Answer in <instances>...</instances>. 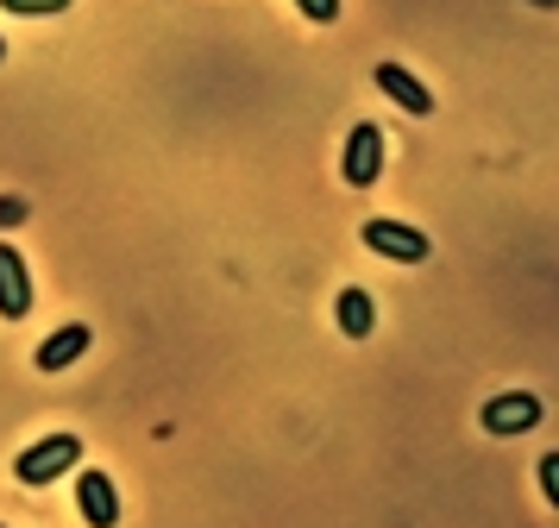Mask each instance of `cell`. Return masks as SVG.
<instances>
[{
    "instance_id": "obj_14",
    "label": "cell",
    "mask_w": 559,
    "mask_h": 528,
    "mask_svg": "<svg viewBox=\"0 0 559 528\" xmlns=\"http://www.w3.org/2000/svg\"><path fill=\"white\" fill-rule=\"evenodd\" d=\"M534 7H559V0H534Z\"/></svg>"
},
{
    "instance_id": "obj_1",
    "label": "cell",
    "mask_w": 559,
    "mask_h": 528,
    "mask_svg": "<svg viewBox=\"0 0 559 528\" xmlns=\"http://www.w3.org/2000/svg\"><path fill=\"white\" fill-rule=\"evenodd\" d=\"M76 459H82V441H76V434H45L38 447H26L20 459H13V478H20L26 491H45V484H51V478H63Z\"/></svg>"
},
{
    "instance_id": "obj_3",
    "label": "cell",
    "mask_w": 559,
    "mask_h": 528,
    "mask_svg": "<svg viewBox=\"0 0 559 528\" xmlns=\"http://www.w3.org/2000/svg\"><path fill=\"white\" fill-rule=\"evenodd\" d=\"M358 239H365V246L378 251V258H390V265H421V258H428V233H421V226H403V221H365L358 226Z\"/></svg>"
},
{
    "instance_id": "obj_2",
    "label": "cell",
    "mask_w": 559,
    "mask_h": 528,
    "mask_svg": "<svg viewBox=\"0 0 559 528\" xmlns=\"http://www.w3.org/2000/svg\"><path fill=\"white\" fill-rule=\"evenodd\" d=\"M540 415H547V402L534 397V390H503V397H490L478 409L484 434H497V441H509V434H528V427H540Z\"/></svg>"
},
{
    "instance_id": "obj_6",
    "label": "cell",
    "mask_w": 559,
    "mask_h": 528,
    "mask_svg": "<svg viewBox=\"0 0 559 528\" xmlns=\"http://www.w3.org/2000/svg\"><path fill=\"white\" fill-rule=\"evenodd\" d=\"M32 315V277L20 246H0V321H26Z\"/></svg>"
},
{
    "instance_id": "obj_5",
    "label": "cell",
    "mask_w": 559,
    "mask_h": 528,
    "mask_svg": "<svg viewBox=\"0 0 559 528\" xmlns=\"http://www.w3.org/2000/svg\"><path fill=\"white\" fill-rule=\"evenodd\" d=\"M76 509L88 528H120V491L107 472H82L76 478Z\"/></svg>"
},
{
    "instance_id": "obj_11",
    "label": "cell",
    "mask_w": 559,
    "mask_h": 528,
    "mask_svg": "<svg viewBox=\"0 0 559 528\" xmlns=\"http://www.w3.org/2000/svg\"><path fill=\"white\" fill-rule=\"evenodd\" d=\"M296 13L314 20V25H333V20H340V0H296Z\"/></svg>"
},
{
    "instance_id": "obj_4",
    "label": "cell",
    "mask_w": 559,
    "mask_h": 528,
    "mask_svg": "<svg viewBox=\"0 0 559 528\" xmlns=\"http://www.w3.org/2000/svg\"><path fill=\"white\" fill-rule=\"evenodd\" d=\"M340 176L353 183V189H371L383 176V126L378 120H358L346 132V157H340Z\"/></svg>"
},
{
    "instance_id": "obj_10",
    "label": "cell",
    "mask_w": 559,
    "mask_h": 528,
    "mask_svg": "<svg viewBox=\"0 0 559 528\" xmlns=\"http://www.w3.org/2000/svg\"><path fill=\"white\" fill-rule=\"evenodd\" d=\"M0 13H20V20H45V13H70V0H0Z\"/></svg>"
},
{
    "instance_id": "obj_8",
    "label": "cell",
    "mask_w": 559,
    "mask_h": 528,
    "mask_svg": "<svg viewBox=\"0 0 559 528\" xmlns=\"http://www.w3.org/2000/svg\"><path fill=\"white\" fill-rule=\"evenodd\" d=\"M88 347H95V333H88L82 321H70V327H57V333H45V340H38L32 365H38V372H63V365H76Z\"/></svg>"
},
{
    "instance_id": "obj_15",
    "label": "cell",
    "mask_w": 559,
    "mask_h": 528,
    "mask_svg": "<svg viewBox=\"0 0 559 528\" xmlns=\"http://www.w3.org/2000/svg\"><path fill=\"white\" fill-rule=\"evenodd\" d=\"M0 63H7V38H0Z\"/></svg>"
},
{
    "instance_id": "obj_12",
    "label": "cell",
    "mask_w": 559,
    "mask_h": 528,
    "mask_svg": "<svg viewBox=\"0 0 559 528\" xmlns=\"http://www.w3.org/2000/svg\"><path fill=\"white\" fill-rule=\"evenodd\" d=\"M540 491H547V503L559 509V453H547V459H540Z\"/></svg>"
},
{
    "instance_id": "obj_9",
    "label": "cell",
    "mask_w": 559,
    "mask_h": 528,
    "mask_svg": "<svg viewBox=\"0 0 559 528\" xmlns=\"http://www.w3.org/2000/svg\"><path fill=\"white\" fill-rule=\"evenodd\" d=\"M333 321H340V333H346V340H371V327H378V302H371V290H365V283H346V290H340V302H333Z\"/></svg>"
},
{
    "instance_id": "obj_7",
    "label": "cell",
    "mask_w": 559,
    "mask_h": 528,
    "mask_svg": "<svg viewBox=\"0 0 559 528\" xmlns=\"http://www.w3.org/2000/svg\"><path fill=\"white\" fill-rule=\"evenodd\" d=\"M371 82H378V95H390L403 114H415V120H428V114H433V95L421 89V75H408L403 63H378Z\"/></svg>"
},
{
    "instance_id": "obj_13",
    "label": "cell",
    "mask_w": 559,
    "mask_h": 528,
    "mask_svg": "<svg viewBox=\"0 0 559 528\" xmlns=\"http://www.w3.org/2000/svg\"><path fill=\"white\" fill-rule=\"evenodd\" d=\"M26 214H32V208H26L20 196H0V233H7V226H20Z\"/></svg>"
}]
</instances>
